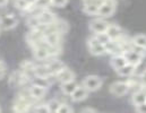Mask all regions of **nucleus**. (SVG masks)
I'll return each instance as SVG.
<instances>
[{
  "label": "nucleus",
  "instance_id": "23",
  "mask_svg": "<svg viewBox=\"0 0 146 113\" xmlns=\"http://www.w3.org/2000/svg\"><path fill=\"white\" fill-rule=\"evenodd\" d=\"M99 7H100V6H99L98 3H95V2H90V3L84 5L83 10H84L85 14H87V15H90V16H95V15H98Z\"/></svg>",
  "mask_w": 146,
  "mask_h": 113
},
{
  "label": "nucleus",
  "instance_id": "20",
  "mask_svg": "<svg viewBox=\"0 0 146 113\" xmlns=\"http://www.w3.org/2000/svg\"><path fill=\"white\" fill-rule=\"evenodd\" d=\"M78 86V84L75 81V80H70V81H67V83H62L61 84V92L65 94V95H72L73 92L76 89V87Z\"/></svg>",
  "mask_w": 146,
  "mask_h": 113
},
{
  "label": "nucleus",
  "instance_id": "36",
  "mask_svg": "<svg viewBox=\"0 0 146 113\" xmlns=\"http://www.w3.org/2000/svg\"><path fill=\"white\" fill-rule=\"evenodd\" d=\"M7 2H8V0H0V7L6 6V5H7Z\"/></svg>",
  "mask_w": 146,
  "mask_h": 113
},
{
  "label": "nucleus",
  "instance_id": "26",
  "mask_svg": "<svg viewBox=\"0 0 146 113\" xmlns=\"http://www.w3.org/2000/svg\"><path fill=\"white\" fill-rule=\"evenodd\" d=\"M27 25L31 27V28H37L41 24H40V20L37 18V16H30L29 19H27Z\"/></svg>",
  "mask_w": 146,
  "mask_h": 113
},
{
  "label": "nucleus",
  "instance_id": "9",
  "mask_svg": "<svg viewBox=\"0 0 146 113\" xmlns=\"http://www.w3.org/2000/svg\"><path fill=\"white\" fill-rule=\"evenodd\" d=\"M88 93L90 92L83 85H78L76 87V89L73 92V94L70 95V97H72V100H73L74 102H82V101L87 98Z\"/></svg>",
  "mask_w": 146,
  "mask_h": 113
},
{
  "label": "nucleus",
  "instance_id": "31",
  "mask_svg": "<svg viewBox=\"0 0 146 113\" xmlns=\"http://www.w3.org/2000/svg\"><path fill=\"white\" fill-rule=\"evenodd\" d=\"M136 111L139 113H146V102L145 103H142L139 105H136Z\"/></svg>",
  "mask_w": 146,
  "mask_h": 113
},
{
  "label": "nucleus",
  "instance_id": "1",
  "mask_svg": "<svg viewBox=\"0 0 146 113\" xmlns=\"http://www.w3.org/2000/svg\"><path fill=\"white\" fill-rule=\"evenodd\" d=\"M82 85L88 91V92H96L99 91L103 85V79L99 76L91 75L84 78L82 81Z\"/></svg>",
  "mask_w": 146,
  "mask_h": 113
},
{
  "label": "nucleus",
  "instance_id": "24",
  "mask_svg": "<svg viewBox=\"0 0 146 113\" xmlns=\"http://www.w3.org/2000/svg\"><path fill=\"white\" fill-rule=\"evenodd\" d=\"M50 75L51 74H50L46 65H44V66H35V68H34V76L46 78V77H49Z\"/></svg>",
  "mask_w": 146,
  "mask_h": 113
},
{
  "label": "nucleus",
  "instance_id": "4",
  "mask_svg": "<svg viewBox=\"0 0 146 113\" xmlns=\"http://www.w3.org/2000/svg\"><path fill=\"white\" fill-rule=\"evenodd\" d=\"M17 24H18L17 18L11 14H6V15L0 16V30L9 31V30L15 28Z\"/></svg>",
  "mask_w": 146,
  "mask_h": 113
},
{
  "label": "nucleus",
  "instance_id": "27",
  "mask_svg": "<svg viewBox=\"0 0 146 113\" xmlns=\"http://www.w3.org/2000/svg\"><path fill=\"white\" fill-rule=\"evenodd\" d=\"M94 36H95V38H96L100 43H102V44H107L109 41H111L109 38V36L107 35L106 32H103V33H98V34H95Z\"/></svg>",
  "mask_w": 146,
  "mask_h": 113
},
{
  "label": "nucleus",
  "instance_id": "5",
  "mask_svg": "<svg viewBox=\"0 0 146 113\" xmlns=\"http://www.w3.org/2000/svg\"><path fill=\"white\" fill-rule=\"evenodd\" d=\"M129 92L127 81H115L110 86V93L114 96H123Z\"/></svg>",
  "mask_w": 146,
  "mask_h": 113
},
{
  "label": "nucleus",
  "instance_id": "11",
  "mask_svg": "<svg viewBox=\"0 0 146 113\" xmlns=\"http://www.w3.org/2000/svg\"><path fill=\"white\" fill-rule=\"evenodd\" d=\"M44 42L49 45V46H60V42H61V34L57 33V32H49L44 34Z\"/></svg>",
  "mask_w": 146,
  "mask_h": 113
},
{
  "label": "nucleus",
  "instance_id": "29",
  "mask_svg": "<svg viewBox=\"0 0 146 113\" xmlns=\"http://www.w3.org/2000/svg\"><path fill=\"white\" fill-rule=\"evenodd\" d=\"M74 110L70 108V105L66 104V103H61L60 106H59V110H58V113H69L73 112Z\"/></svg>",
  "mask_w": 146,
  "mask_h": 113
},
{
  "label": "nucleus",
  "instance_id": "22",
  "mask_svg": "<svg viewBox=\"0 0 146 113\" xmlns=\"http://www.w3.org/2000/svg\"><path fill=\"white\" fill-rule=\"evenodd\" d=\"M131 43L134 46H137V48H141V49H146V35L145 34H138V35H135L133 40H131Z\"/></svg>",
  "mask_w": 146,
  "mask_h": 113
},
{
  "label": "nucleus",
  "instance_id": "25",
  "mask_svg": "<svg viewBox=\"0 0 146 113\" xmlns=\"http://www.w3.org/2000/svg\"><path fill=\"white\" fill-rule=\"evenodd\" d=\"M60 102L56 98L53 100H50L48 103H46V108H48V112H51V113H54V112H58L59 110V106H60Z\"/></svg>",
  "mask_w": 146,
  "mask_h": 113
},
{
  "label": "nucleus",
  "instance_id": "2",
  "mask_svg": "<svg viewBox=\"0 0 146 113\" xmlns=\"http://www.w3.org/2000/svg\"><path fill=\"white\" fill-rule=\"evenodd\" d=\"M87 45H88V51H90L91 54L96 56V57L106 54V45L100 43L95 38V36L90 38L87 40Z\"/></svg>",
  "mask_w": 146,
  "mask_h": 113
},
{
  "label": "nucleus",
  "instance_id": "14",
  "mask_svg": "<svg viewBox=\"0 0 146 113\" xmlns=\"http://www.w3.org/2000/svg\"><path fill=\"white\" fill-rule=\"evenodd\" d=\"M46 94V88L42 87V86H37V85H33L30 87V96L32 98H35V100H40V98H43Z\"/></svg>",
  "mask_w": 146,
  "mask_h": 113
},
{
  "label": "nucleus",
  "instance_id": "21",
  "mask_svg": "<svg viewBox=\"0 0 146 113\" xmlns=\"http://www.w3.org/2000/svg\"><path fill=\"white\" fill-rule=\"evenodd\" d=\"M32 84L33 85H37V86H42V87H44V88L48 89L52 83L50 81L49 77L44 78V77H36V76H34L32 78Z\"/></svg>",
  "mask_w": 146,
  "mask_h": 113
},
{
  "label": "nucleus",
  "instance_id": "12",
  "mask_svg": "<svg viewBox=\"0 0 146 113\" xmlns=\"http://www.w3.org/2000/svg\"><path fill=\"white\" fill-rule=\"evenodd\" d=\"M106 33H107V35L109 36V38L111 41H117V40H119V38L123 35L121 27L118 26V25H115V24H109Z\"/></svg>",
  "mask_w": 146,
  "mask_h": 113
},
{
  "label": "nucleus",
  "instance_id": "7",
  "mask_svg": "<svg viewBox=\"0 0 146 113\" xmlns=\"http://www.w3.org/2000/svg\"><path fill=\"white\" fill-rule=\"evenodd\" d=\"M123 56H125L127 62L128 63H131L134 66L144 58V53L141 52V51H136L134 48L130 49V50H128V51H125L123 52Z\"/></svg>",
  "mask_w": 146,
  "mask_h": 113
},
{
  "label": "nucleus",
  "instance_id": "17",
  "mask_svg": "<svg viewBox=\"0 0 146 113\" xmlns=\"http://www.w3.org/2000/svg\"><path fill=\"white\" fill-rule=\"evenodd\" d=\"M145 102H146V91L139 89V91L134 92V94L131 96V103L135 106L136 105H139L142 103H145Z\"/></svg>",
  "mask_w": 146,
  "mask_h": 113
},
{
  "label": "nucleus",
  "instance_id": "30",
  "mask_svg": "<svg viewBox=\"0 0 146 113\" xmlns=\"http://www.w3.org/2000/svg\"><path fill=\"white\" fill-rule=\"evenodd\" d=\"M6 71H7V68H6V65L3 61L0 60V79H2L5 75H6Z\"/></svg>",
  "mask_w": 146,
  "mask_h": 113
},
{
  "label": "nucleus",
  "instance_id": "34",
  "mask_svg": "<svg viewBox=\"0 0 146 113\" xmlns=\"http://www.w3.org/2000/svg\"><path fill=\"white\" fill-rule=\"evenodd\" d=\"M82 112H96L95 109H92V108H85L82 110Z\"/></svg>",
  "mask_w": 146,
  "mask_h": 113
},
{
  "label": "nucleus",
  "instance_id": "28",
  "mask_svg": "<svg viewBox=\"0 0 146 113\" xmlns=\"http://www.w3.org/2000/svg\"><path fill=\"white\" fill-rule=\"evenodd\" d=\"M69 0H50V6L57 7V8H62L68 3Z\"/></svg>",
  "mask_w": 146,
  "mask_h": 113
},
{
  "label": "nucleus",
  "instance_id": "10",
  "mask_svg": "<svg viewBox=\"0 0 146 113\" xmlns=\"http://www.w3.org/2000/svg\"><path fill=\"white\" fill-rule=\"evenodd\" d=\"M31 104H30V102L27 101V98L26 97H24V96H22V95H19L16 100H15V102H14V111L15 112H26L27 110H29V106H30Z\"/></svg>",
  "mask_w": 146,
  "mask_h": 113
},
{
  "label": "nucleus",
  "instance_id": "32",
  "mask_svg": "<svg viewBox=\"0 0 146 113\" xmlns=\"http://www.w3.org/2000/svg\"><path fill=\"white\" fill-rule=\"evenodd\" d=\"M35 112H48V108L46 104H42V105H37L36 108L34 109Z\"/></svg>",
  "mask_w": 146,
  "mask_h": 113
},
{
  "label": "nucleus",
  "instance_id": "15",
  "mask_svg": "<svg viewBox=\"0 0 146 113\" xmlns=\"http://www.w3.org/2000/svg\"><path fill=\"white\" fill-rule=\"evenodd\" d=\"M126 63H127V60H126V58H125L123 53H120V54H115V56H113V57H112V59H111V61H110V65H111V67H112L114 70H117V69L121 68V67H122V66H125Z\"/></svg>",
  "mask_w": 146,
  "mask_h": 113
},
{
  "label": "nucleus",
  "instance_id": "13",
  "mask_svg": "<svg viewBox=\"0 0 146 113\" xmlns=\"http://www.w3.org/2000/svg\"><path fill=\"white\" fill-rule=\"evenodd\" d=\"M56 78L62 84V83H67V81H70V80H75V73L73 70H70L69 68L65 67L64 69H61L57 75Z\"/></svg>",
  "mask_w": 146,
  "mask_h": 113
},
{
  "label": "nucleus",
  "instance_id": "33",
  "mask_svg": "<svg viewBox=\"0 0 146 113\" xmlns=\"http://www.w3.org/2000/svg\"><path fill=\"white\" fill-rule=\"evenodd\" d=\"M139 79H141V83H142L143 89H145L146 91V74L144 76H142V77H139Z\"/></svg>",
  "mask_w": 146,
  "mask_h": 113
},
{
  "label": "nucleus",
  "instance_id": "35",
  "mask_svg": "<svg viewBox=\"0 0 146 113\" xmlns=\"http://www.w3.org/2000/svg\"><path fill=\"white\" fill-rule=\"evenodd\" d=\"M90 2H95V3H98V5H99L98 0H83V3H84V5H86V3H90ZM99 6H100V5H99Z\"/></svg>",
  "mask_w": 146,
  "mask_h": 113
},
{
  "label": "nucleus",
  "instance_id": "19",
  "mask_svg": "<svg viewBox=\"0 0 146 113\" xmlns=\"http://www.w3.org/2000/svg\"><path fill=\"white\" fill-rule=\"evenodd\" d=\"M115 71H117L118 75L121 76V77H131L133 74H134V65L127 62L125 66H122L121 68L117 69Z\"/></svg>",
  "mask_w": 146,
  "mask_h": 113
},
{
  "label": "nucleus",
  "instance_id": "6",
  "mask_svg": "<svg viewBox=\"0 0 146 113\" xmlns=\"http://www.w3.org/2000/svg\"><path fill=\"white\" fill-rule=\"evenodd\" d=\"M37 18H38L41 25L48 26V25H51L52 23L56 22L57 16H56L52 11H50V10H48V9H43V10L37 15Z\"/></svg>",
  "mask_w": 146,
  "mask_h": 113
},
{
  "label": "nucleus",
  "instance_id": "16",
  "mask_svg": "<svg viewBox=\"0 0 146 113\" xmlns=\"http://www.w3.org/2000/svg\"><path fill=\"white\" fill-rule=\"evenodd\" d=\"M46 67H48L50 74L57 75L61 69H64V68L66 67V65H65L62 61H60V60H51V61L46 65Z\"/></svg>",
  "mask_w": 146,
  "mask_h": 113
},
{
  "label": "nucleus",
  "instance_id": "18",
  "mask_svg": "<svg viewBox=\"0 0 146 113\" xmlns=\"http://www.w3.org/2000/svg\"><path fill=\"white\" fill-rule=\"evenodd\" d=\"M146 74V59L143 58L139 62H137L135 66H134V77H142Z\"/></svg>",
  "mask_w": 146,
  "mask_h": 113
},
{
  "label": "nucleus",
  "instance_id": "8",
  "mask_svg": "<svg viewBox=\"0 0 146 113\" xmlns=\"http://www.w3.org/2000/svg\"><path fill=\"white\" fill-rule=\"evenodd\" d=\"M109 26V23L103 20V19H94L90 23V30L94 33V34H98V33H103L107 31Z\"/></svg>",
  "mask_w": 146,
  "mask_h": 113
},
{
  "label": "nucleus",
  "instance_id": "37",
  "mask_svg": "<svg viewBox=\"0 0 146 113\" xmlns=\"http://www.w3.org/2000/svg\"><path fill=\"white\" fill-rule=\"evenodd\" d=\"M0 111H1V110H0Z\"/></svg>",
  "mask_w": 146,
  "mask_h": 113
},
{
  "label": "nucleus",
  "instance_id": "3",
  "mask_svg": "<svg viewBox=\"0 0 146 113\" xmlns=\"http://www.w3.org/2000/svg\"><path fill=\"white\" fill-rule=\"evenodd\" d=\"M115 0H104L100 7H99V11H98V16L100 17H110L113 15V13L115 11Z\"/></svg>",
  "mask_w": 146,
  "mask_h": 113
}]
</instances>
